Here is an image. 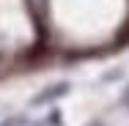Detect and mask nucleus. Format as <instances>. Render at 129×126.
Segmentation results:
<instances>
[{"label":"nucleus","instance_id":"nucleus-1","mask_svg":"<svg viewBox=\"0 0 129 126\" xmlns=\"http://www.w3.org/2000/svg\"><path fill=\"white\" fill-rule=\"evenodd\" d=\"M66 91H69V82H55V85H50L47 91H41V93L33 99V104H47V101H55V99H60Z\"/></svg>","mask_w":129,"mask_h":126},{"label":"nucleus","instance_id":"nucleus-2","mask_svg":"<svg viewBox=\"0 0 129 126\" xmlns=\"http://www.w3.org/2000/svg\"><path fill=\"white\" fill-rule=\"evenodd\" d=\"M124 107H129V85H126V91H124Z\"/></svg>","mask_w":129,"mask_h":126},{"label":"nucleus","instance_id":"nucleus-3","mask_svg":"<svg viewBox=\"0 0 129 126\" xmlns=\"http://www.w3.org/2000/svg\"><path fill=\"white\" fill-rule=\"evenodd\" d=\"M88 126H102V123H99V121H93V123H88Z\"/></svg>","mask_w":129,"mask_h":126}]
</instances>
